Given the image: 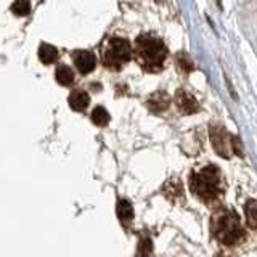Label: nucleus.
I'll use <instances>...</instances> for the list:
<instances>
[{"label": "nucleus", "instance_id": "7", "mask_svg": "<svg viewBox=\"0 0 257 257\" xmlns=\"http://www.w3.org/2000/svg\"><path fill=\"white\" fill-rule=\"evenodd\" d=\"M175 103L182 114H193V112H198L199 109V103L196 101L195 96L188 93L187 90H177Z\"/></svg>", "mask_w": 257, "mask_h": 257}, {"label": "nucleus", "instance_id": "1", "mask_svg": "<svg viewBox=\"0 0 257 257\" xmlns=\"http://www.w3.org/2000/svg\"><path fill=\"white\" fill-rule=\"evenodd\" d=\"M190 190L203 203H214L222 196V175L215 166H206L190 175Z\"/></svg>", "mask_w": 257, "mask_h": 257}, {"label": "nucleus", "instance_id": "13", "mask_svg": "<svg viewBox=\"0 0 257 257\" xmlns=\"http://www.w3.org/2000/svg\"><path fill=\"white\" fill-rule=\"evenodd\" d=\"M244 212H246V222L252 230H257V201L255 199H249L246 206H244Z\"/></svg>", "mask_w": 257, "mask_h": 257}, {"label": "nucleus", "instance_id": "3", "mask_svg": "<svg viewBox=\"0 0 257 257\" xmlns=\"http://www.w3.org/2000/svg\"><path fill=\"white\" fill-rule=\"evenodd\" d=\"M211 230L214 238L227 246L238 244L244 238V230L241 227L239 217L235 211H228V209H223V211L214 214Z\"/></svg>", "mask_w": 257, "mask_h": 257}, {"label": "nucleus", "instance_id": "8", "mask_svg": "<svg viewBox=\"0 0 257 257\" xmlns=\"http://www.w3.org/2000/svg\"><path fill=\"white\" fill-rule=\"evenodd\" d=\"M169 103H171V98L166 92H155L148 100V108L153 112H163L169 108Z\"/></svg>", "mask_w": 257, "mask_h": 257}, {"label": "nucleus", "instance_id": "10", "mask_svg": "<svg viewBox=\"0 0 257 257\" xmlns=\"http://www.w3.org/2000/svg\"><path fill=\"white\" fill-rule=\"evenodd\" d=\"M39 60L44 64H52L58 60V50L50 44H40L39 47Z\"/></svg>", "mask_w": 257, "mask_h": 257}, {"label": "nucleus", "instance_id": "4", "mask_svg": "<svg viewBox=\"0 0 257 257\" xmlns=\"http://www.w3.org/2000/svg\"><path fill=\"white\" fill-rule=\"evenodd\" d=\"M131 56H132L131 44L122 37H112L108 40V44L103 50V64L108 69L119 71L128 63Z\"/></svg>", "mask_w": 257, "mask_h": 257}, {"label": "nucleus", "instance_id": "6", "mask_svg": "<svg viewBox=\"0 0 257 257\" xmlns=\"http://www.w3.org/2000/svg\"><path fill=\"white\" fill-rule=\"evenodd\" d=\"M72 60H74L76 68L82 72V74H88L96 68V56L88 52V50H76L71 53Z\"/></svg>", "mask_w": 257, "mask_h": 257}, {"label": "nucleus", "instance_id": "9", "mask_svg": "<svg viewBox=\"0 0 257 257\" xmlns=\"http://www.w3.org/2000/svg\"><path fill=\"white\" fill-rule=\"evenodd\" d=\"M69 106L77 111V112H82L87 106L88 103H90V98H88V93L84 92V90H74L71 95H69Z\"/></svg>", "mask_w": 257, "mask_h": 257}, {"label": "nucleus", "instance_id": "16", "mask_svg": "<svg viewBox=\"0 0 257 257\" xmlns=\"http://www.w3.org/2000/svg\"><path fill=\"white\" fill-rule=\"evenodd\" d=\"M177 61H179L180 68L185 72H191L193 71V63H191V60L185 53H179V56H177Z\"/></svg>", "mask_w": 257, "mask_h": 257}, {"label": "nucleus", "instance_id": "12", "mask_svg": "<svg viewBox=\"0 0 257 257\" xmlns=\"http://www.w3.org/2000/svg\"><path fill=\"white\" fill-rule=\"evenodd\" d=\"M55 76H56V80L64 87H71L74 84V72H72V69L66 66V64H61V66L56 68Z\"/></svg>", "mask_w": 257, "mask_h": 257}, {"label": "nucleus", "instance_id": "17", "mask_svg": "<svg viewBox=\"0 0 257 257\" xmlns=\"http://www.w3.org/2000/svg\"><path fill=\"white\" fill-rule=\"evenodd\" d=\"M230 143H231V151L238 156H243V147H241V140L238 135H231L230 137Z\"/></svg>", "mask_w": 257, "mask_h": 257}, {"label": "nucleus", "instance_id": "5", "mask_svg": "<svg viewBox=\"0 0 257 257\" xmlns=\"http://www.w3.org/2000/svg\"><path fill=\"white\" fill-rule=\"evenodd\" d=\"M209 135H211V142L215 153L219 156L228 159L231 156V143H230V134L225 131V127L220 124H212L209 127Z\"/></svg>", "mask_w": 257, "mask_h": 257}, {"label": "nucleus", "instance_id": "11", "mask_svg": "<svg viewBox=\"0 0 257 257\" xmlns=\"http://www.w3.org/2000/svg\"><path fill=\"white\" fill-rule=\"evenodd\" d=\"M116 212H117L119 220L122 222V223H131L132 219H134V207H132V204L128 203L127 199H120L119 201Z\"/></svg>", "mask_w": 257, "mask_h": 257}, {"label": "nucleus", "instance_id": "2", "mask_svg": "<svg viewBox=\"0 0 257 257\" xmlns=\"http://www.w3.org/2000/svg\"><path fill=\"white\" fill-rule=\"evenodd\" d=\"M135 56L145 71L158 72L164 66L167 48L161 39L151 34H142L135 40Z\"/></svg>", "mask_w": 257, "mask_h": 257}, {"label": "nucleus", "instance_id": "18", "mask_svg": "<svg viewBox=\"0 0 257 257\" xmlns=\"http://www.w3.org/2000/svg\"><path fill=\"white\" fill-rule=\"evenodd\" d=\"M215 257H231V255H228V254H217Z\"/></svg>", "mask_w": 257, "mask_h": 257}, {"label": "nucleus", "instance_id": "14", "mask_svg": "<svg viewBox=\"0 0 257 257\" xmlns=\"http://www.w3.org/2000/svg\"><path fill=\"white\" fill-rule=\"evenodd\" d=\"M92 122L95 125H100V127H104L108 122H109V112L104 109L103 106H96L93 111H92Z\"/></svg>", "mask_w": 257, "mask_h": 257}, {"label": "nucleus", "instance_id": "19", "mask_svg": "<svg viewBox=\"0 0 257 257\" xmlns=\"http://www.w3.org/2000/svg\"><path fill=\"white\" fill-rule=\"evenodd\" d=\"M156 2H163V0H156Z\"/></svg>", "mask_w": 257, "mask_h": 257}, {"label": "nucleus", "instance_id": "15", "mask_svg": "<svg viewBox=\"0 0 257 257\" xmlns=\"http://www.w3.org/2000/svg\"><path fill=\"white\" fill-rule=\"evenodd\" d=\"M12 12L16 16H26L31 12V0H15L12 4Z\"/></svg>", "mask_w": 257, "mask_h": 257}]
</instances>
